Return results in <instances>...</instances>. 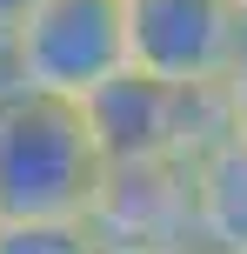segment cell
Returning <instances> with one entry per match:
<instances>
[{
  "mask_svg": "<svg viewBox=\"0 0 247 254\" xmlns=\"http://www.w3.org/2000/svg\"><path fill=\"white\" fill-rule=\"evenodd\" d=\"M100 154L74 101L0 87V221H80Z\"/></svg>",
  "mask_w": 247,
  "mask_h": 254,
  "instance_id": "6da1fadb",
  "label": "cell"
},
{
  "mask_svg": "<svg viewBox=\"0 0 247 254\" xmlns=\"http://www.w3.org/2000/svg\"><path fill=\"white\" fill-rule=\"evenodd\" d=\"M7 87L47 94V101H87L114 74H127V27L120 0H40L13 40L0 47Z\"/></svg>",
  "mask_w": 247,
  "mask_h": 254,
  "instance_id": "7a4b0ae2",
  "label": "cell"
},
{
  "mask_svg": "<svg viewBox=\"0 0 247 254\" xmlns=\"http://www.w3.org/2000/svg\"><path fill=\"white\" fill-rule=\"evenodd\" d=\"M80 121H87V140L100 161H187L194 167L207 147L227 140V114L214 87L174 94L141 74H114L100 94H87Z\"/></svg>",
  "mask_w": 247,
  "mask_h": 254,
  "instance_id": "3957f363",
  "label": "cell"
},
{
  "mask_svg": "<svg viewBox=\"0 0 247 254\" xmlns=\"http://www.w3.org/2000/svg\"><path fill=\"white\" fill-rule=\"evenodd\" d=\"M127 74L174 94H207L247 47V20L234 0H120Z\"/></svg>",
  "mask_w": 247,
  "mask_h": 254,
  "instance_id": "277c9868",
  "label": "cell"
},
{
  "mask_svg": "<svg viewBox=\"0 0 247 254\" xmlns=\"http://www.w3.org/2000/svg\"><path fill=\"white\" fill-rule=\"evenodd\" d=\"M80 228L100 254H200L187 161H100Z\"/></svg>",
  "mask_w": 247,
  "mask_h": 254,
  "instance_id": "5b68a950",
  "label": "cell"
},
{
  "mask_svg": "<svg viewBox=\"0 0 247 254\" xmlns=\"http://www.w3.org/2000/svg\"><path fill=\"white\" fill-rule=\"evenodd\" d=\"M187 174H194V248L200 254H247V140L227 134Z\"/></svg>",
  "mask_w": 247,
  "mask_h": 254,
  "instance_id": "8992f818",
  "label": "cell"
},
{
  "mask_svg": "<svg viewBox=\"0 0 247 254\" xmlns=\"http://www.w3.org/2000/svg\"><path fill=\"white\" fill-rule=\"evenodd\" d=\"M0 254H100L80 221H0Z\"/></svg>",
  "mask_w": 247,
  "mask_h": 254,
  "instance_id": "52a82bcc",
  "label": "cell"
},
{
  "mask_svg": "<svg viewBox=\"0 0 247 254\" xmlns=\"http://www.w3.org/2000/svg\"><path fill=\"white\" fill-rule=\"evenodd\" d=\"M214 94H221V114H227V134H234V140H247V47H241V61L227 67V80H221V87H214Z\"/></svg>",
  "mask_w": 247,
  "mask_h": 254,
  "instance_id": "ba28073f",
  "label": "cell"
},
{
  "mask_svg": "<svg viewBox=\"0 0 247 254\" xmlns=\"http://www.w3.org/2000/svg\"><path fill=\"white\" fill-rule=\"evenodd\" d=\"M34 7H40V0H0V47L13 40V27H20V20H27Z\"/></svg>",
  "mask_w": 247,
  "mask_h": 254,
  "instance_id": "9c48e42d",
  "label": "cell"
},
{
  "mask_svg": "<svg viewBox=\"0 0 247 254\" xmlns=\"http://www.w3.org/2000/svg\"><path fill=\"white\" fill-rule=\"evenodd\" d=\"M234 13H241V20H247V0H234Z\"/></svg>",
  "mask_w": 247,
  "mask_h": 254,
  "instance_id": "30bf717a",
  "label": "cell"
},
{
  "mask_svg": "<svg viewBox=\"0 0 247 254\" xmlns=\"http://www.w3.org/2000/svg\"><path fill=\"white\" fill-rule=\"evenodd\" d=\"M0 87H7V61H0Z\"/></svg>",
  "mask_w": 247,
  "mask_h": 254,
  "instance_id": "8fae6325",
  "label": "cell"
}]
</instances>
